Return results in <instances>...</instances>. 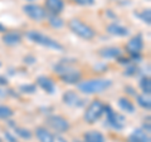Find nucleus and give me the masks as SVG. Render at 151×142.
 I'll use <instances>...</instances> for the list:
<instances>
[{"label":"nucleus","mask_w":151,"mask_h":142,"mask_svg":"<svg viewBox=\"0 0 151 142\" xmlns=\"http://www.w3.org/2000/svg\"><path fill=\"white\" fill-rule=\"evenodd\" d=\"M135 16L139 18L141 22L145 23V24L150 25V23H151V13H150V9H144V10H141L139 13H135Z\"/></svg>","instance_id":"b1692460"},{"label":"nucleus","mask_w":151,"mask_h":142,"mask_svg":"<svg viewBox=\"0 0 151 142\" xmlns=\"http://www.w3.org/2000/svg\"><path fill=\"white\" fill-rule=\"evenodd\" d=\"M23 11L25 13L28 18L35 22H42L43 19L47 18V11L43 6L38 5V4H27L23 6Z\"/></svg>","instance_id":"6e6552de"},{"label":"nucleus","mask_w":151,"mask_h":142,"mask_svg":"<svg viewBox=\"0 0 151 142\" xmlns=\"http://www.w3.org/2000/svg\"><path fill=\"white\" fill-rule=\"evenodd\" d=\"M0 67H1V63H0Z\"/></svg>","instance_id":"e433bc0d"},{"label":"nucleus","mask_w":151,"mask_h":142,"mask_svg":"<svg viewBox=\"0 0 151 142\" xmlns=\"http://www.w3.org/2000/svg\"><path fill=\"white\" fill-rule=\"evenodd\" d=\"M9 126L13 128L14 135H17L18 137H20L23 140H30L32 138V132L25 128V127H19L14 123V121H9Z\"/></svg>","instance_id":"a211bd4d"},{"label":"nucleus","mask_w":151,"mask_h":142,"mask_svg":"<svg viewBox=\"0 0 151 142\" xmlns=\"http://www.w3.org/2000/svg\"><path fill=\"white\" fill-rule=\"evenodd\" d=\"M112 86V80L106 78H93L82 80L77 84L78 89L84 94H97L107 91Z\"/></svg>","instance_id":"f03ea898"},{"label":"nucleus","mask_w":151,"mask_h":142,"mask_svg":"<svg viewBox=\"0 0 151 142\" xmlns=\"http://www.w3.org/2000/svg\"><path fill=\"white\" fill-rule=\"evenodd\" d=\"M74 3L82 6H92L96 4V0H74Z\"/></svg>","instance_id":"cd10ccee"},{"label":"nucleus","mask_w":151,"mask_h":142,"mask_svg":"<svg viewBox=\"0 0 151 142\" xmlns=\"http://www.w3.org/2000/svg\"><path fill=\"white\" fill-rule=\"evenodd\" d=\"M47 125L52 130L57 132H67L70 128V125L67 118H64L59 115H50L47 117Z\"/></svg>","instance_id":"0eeeda50"},{"label":"nucleus","mask_w":151,"mask_h":142,"mask_svg":"<svg viewBox=\"0 0 151 142\" xmlns=\"http://www.w3.org/2000/svg\"><path fill=\"white\" fill-rule=\"evenodd\" d=\"M0 32H5V27H4L1 23H0Z\"/></svg>","instance_id":"473e14b6"},{"label":"nucleus","mask_w":151,"mask_h":142,"mask_svg":"<svg viewBox=\"0 0 151 142\" xmlns=\"http://www.w3.org/2000/svg\"><path fill=\"white\" fill-rule=\"evenodd\" d=\"M22 34L19 32H8L3 35V43L9 47H15L20 44L22 42Z\"/></svg>","instance_id":"2eb2a0df"},{"label":"nucleus","mask_w":151,"mask_h":142,"mask_svg":"<svg viewBox=\"0 0 151 142\" xmlns=\"http://www.w3.org/2000/svg\"><path fill=\"white\" fill-rule=\"evenodd\" d=\"M144 38L141 34H136L131 38V39L126 43V50L127 53L130 54V57L132 55H141V52L144 49Z\"/></svg>","instance_id":"1a4fd4ad"},{"label":"nucleus","mask_w":151,"mask_h":142,"mask_svg":"<svg viewBox=\"0 0 151 142\" xmlns=\"http://www.w3.org/2000/svg\"><path fill=\"white\" fill-rule=\"evenodd\" d=\"M25 1H34V0H25Z\"/></svg>","instance_id":"c9c22d12"},{"label":"nucleus","mask_w":151,"mask_h":142,"mask_svg":"<svg viewBox=\"0 0 151 142\" xmlns=\"http://www.w3.org/2000/svg\"><path fill=\"white\" fill-rule=\"evenodd\" d=\"M136 102H137V105L144 108L146 111H150L151 108V99H150V96H146V94H139V96H136Z\"/></svg>","instance_id":"4be33fe9"},{"label":"nucleus","mask_w":151,"mask_h":142,"mask_svg":"<svg viewBox=\"0 0 151 142\" xmlns=\"http://www.w3.org/2000/svg\"><path fill=\"white\" fill-rule=\"evenodd\" d=\"M68 28L73 34H76L77 37H79L81 39H84V40H91L94 38V35H96V32L88 24L83 23L82 20H79V19H72V20H69Z\"/></svg>","instance_id":"20e7f679"},{"label":"nucleus","mask_w":151,"mask_h":142,"mask_svg":"<svg viewBox=\"0 0 151 142\" xmlns=\"http://www.w3.org/2000/svg\"><path fill=\"white\" fill-rule=\"evenodd\" d=\"M83 141L84 142H106V138L100 131L92 130V131H87L83 135Z\"/></svg>","instance_id":"6ab92c4d"},{"label":"nucleus","mask_w":151,"mask_h":142,"mask_svg":"<svg viewBox=\"0 0 151 142\" xmlns=\"http://www.w3.org/2000/svg\"><path fill=\"white\" fill-rule=\"evenodd\" d=\"M98 55L103 59H117L122 55V50L119 47H105L98 50Z\"/></svg>","instance_id":"f8f14e48"},{"label":"nucleus","mask_w":151,"mask_h":142,"mask_svg":"<svg viewBox=\"0 0 151 142\" xmlns=\"http://www.w3.org/2000/svg\"><path fill=\"white\" fill-rule=\"evenodd\" d=\"M27 38L30 42H33V43L42 45V47H44V48L55 50V52H63V49H64V47L60 44L59 42H57L53 38H50V37L45 35L40 32H37V30H29L27 33Z\"/></svg>","instance_id":"7ed1b4c3"},{"label":"nucleus","mask_w":151,"mask_h":142,"mask_svg":"<svg viewBox=\"0 0 151 142\" xmlns=\"http://www.w3.org/2000/svg\"><path fill=\"white\" fill-rule=\"evenodd\" d=\"M117 60H119L120 64H125V65H129V64L131 63L130 58H122V57H119V58H117Z\"/></svg>","instance_id":"7c9ffc66"},{"label":"nucleus","mask_w":151,"mask_h":142,"mask_svg":"<svg viewBox=\"0 0 151 142\" xmlns=\"http://www.w3.org/2000/svg\"><path fill=\"white\" fill-rule=\"evenodd\" d=\"M0 142H1V140H0Z\"/></svg>","instance_id":"4c0bfd02"},{"label":"nucleus","mask_w":151,"mask_h":142,"mask_svg":"<svg viewBox=\"0 0 151 142\" xmlns=\"http://www.w3.org/2000/svg\"><path fill=\"white\" fill-rule=\"evenodd\" d=\"M8 84V79L4 75H0V87H5Z\"/></svg>","instance_id":"2f4dec72"},{"label":"nucleus","mask_w":151,"mask_h":142,"mask_svg":"<svg viewBox=\"0 0 151 142\" xmlns=\"http://www.w3.org/2000/svg\"><path fill=\"white\" fill-rule=\"evenodd\" d=\"M14 116V111L10 107L0 105V120H9Z\"/></svg>","instance_id":"393cba45"},{"label":"nucleus","mask_w":151,"mask_h":142,"mask_svg":"<svg viewBox=\"0 0 151 142\" xmlns=\"http://www.w3.org/2000/svg\"><path fill=\"white\" fill-rule=\"evenodd\" d=\"M129 142H150V135L142 128H136L129 135Z\"/></svg>","instance_id":"dca6fc26"},{"label":"nucleus","mask_w":151,"mask_h":142,"mask_svg":"<svg viewBox=\"0 0 151 142\" xmlns=\"http://www.w3.org/2000/svg\"><path fill=\"white\" fill-rule=\"evenodd\" d=\"M45 8L52 15H59L64 9L63 0H45Z\"/></svg>","instance_id":"4468645a"},{"label":"nucleus","mask_w":151,"mask_h":142,"mask_svg":"<svg viewBox=\"0 0 151 142\" xmlns=\"http://www.w3.org/2000/svg\"><path fill=\"white\" fill-rule=\"evenodd\" d=\"M48 23H49V25L52 28H54V29H60V28L64 25L63 19L59 15H49L48 16Z\"/></svg>","instance_id":"5701e85b"},{"label":"nucleus","mask_w":151,"mask_h":142,"mask_svg":"<svg viewBox=\"0 0 151 142\" xmlns=\"http://www.w3.org/2000/svg\"><path fill=\"white\" fill-rule=\"evenodd\" d=\"M63 103L69 107H74V108H81L84 106V99H82L76 92L73 91H67L63 93L62 96Z\"/></svg>","instance_id":"9d476101"},{"label":"nucleus","mask_w":151,"mask_h":142,"mask_svg":"<svg viewBox=\"0 0 151 142\" xmlns=\"http://www.w3.org/2000/svg\"><path fill=\"white\" fill-rule=\"evenodd\" d=\"M72 63L73 62H68V59H63L53 67L55 74L65 84H78L82 78L81 70L74 68Z\"/></svg>","instance_id":"f257e3e1"},{"label":"nucleus","mask_w":151,"mask_h":142,"mask_svg":"<svg viewBox=\"0 0 151 142\" xmlns=\"http://www.w3.org/2000/svg\"><path fill=\"white\" fill-rule=\"evenodd\" d=\"M139 86L144 94H146V96H150L151 94V80H150L149 75H144V77L140 79Z\"/></svg>","instance_id":"412c9836"},{"label":"nucleus","mask_w":151,"mask_h":142,"mask_svg":"<svg viewBox=\"0 0 151 142\" xmlns=\"http://www.w3.org/2000/svg\"><path fill=\"white\" fill-rule=\"evenodd\" d=\"M22 93H25V94H33L37 92V86L35 84H22L19 87Z\"/></svg>","instance_id":"bb28decb"},{"label":"nucleus","mask_w":151,"mask_h":142,"mask_svg":"<svg viewBox=\"0 0 151 142\" xmlns=\"http://www.w3.org/2000/svg\"><path fill=\"white\" fill-rule=\"evenodd\" d=\"M23 60H24V63H25V64H29V65L37 63V58H35L34 55H25Z\"/></svg>","instance_id":"c756f323"},{"label":"nucleus","mask_w":151,"mask_h":142,"mask_svg":"<svg viewBox=\"0 0 151 142\" xmlns=\"http://www.w3.org/2000/svg\"><path fill=\"white\" fill-rule=\"evenodd\" d=\"M73 142H84V141H81V140H74Z\"/></svg>","instance_id":"f704fd0d"},{"label":"nucleus","mask_w":151,"mask_h":142,"mask_svg":"<svg viewBox=\"0 0 151 142\" xmlns=\"http://www.w3.org/2000/svg\"><path fill=\"white\" fill-rule=\"evenodd\" d=\"M35 136L39 142H55V137L50 131H48L45 127H37Z\"/></svg>","instance_id":"f3484780"},{"label":"nucleus","mask_w":151,"mask_h":142,"mask_svg":"<svg viewBox=\"0 0 151 142\" xmlns=\"http://www.w3.org/2000/svg\"><path fill=\"white\" fill-rule=\"evenodd\" d=\"M137 73H139V68L136 67L134 63H130L126 67L125 72H124V75H126V77H134V75H136Z\"/></svg>","instance_id":"a878e982"},{"label":"nucleus","mask_w":151,"mask_h":142,"mask_svg":"<svg viewBox=\"0 0 151 142\" xmlns=\"http://www.w3.org/2000/svg\"><path fill=\"white\" fill-rule=\"evenodd\" d=\"M107 32H108V34L115 35V37H120V38H125L130 34L129 28L121 25L119 23H111V24H108Z\"/></svg>","instance_id":"ddd939ff"},{"label":"nucleus","mask_w":151,"mask_h":142,"mask_svg":"<svg viewBox=\"0 0 151 142\" xmlns=\"http://www.w3.org/2000/svg\"><path fill=\"white\" fill-rule=\"evenodd\" d=\"M57 140H58L59 142H67V141H65L64 138H62V137H58V138H57Z\"/></svg>","instance_id":"72a5a7b5"},{"label":"nucleus","mask_w":151,"mask_h":142,"mask_svg":"<svg viewBox=\"0 0 151 142\" xmlns=\"http://www.w3.org/2000/svg\"><path fill=\"white\" fill-rule=\"evenodd\" d=\"M37 84L48 94H53L57 91L55 83L49 77H47V75H39V77L37 78Z\"/></svg>","instance_id":"9b49d317"},{"label":"nucleus","mask_w":151,"mask_h":142,"mask_svg":"<svg viewBox=\"0 0 151 142\" xmlns=\"http://www.w3.org/2000/svg\"><path fill=\"white\" fill-rule=\"evenodd\" d=\"M4 137H5V140L8 142H18V140L15 138V135H13L12 132H9V131L4 132Z\"/></svg>","instance_id":"c85d7f7f"},{"label":"nucleus","mask_w":151,"mask_h":142,"mask_svg":"<svg viewBox=\"0 0 151 142\" xmlns=\"http://www.w3.org/2000/svg\"><path fill=\"white\" fill-rule=\"evenodd\" d=\"M117 105H119V107H120L121 111H124V112H126V113H130V115L135 113V111H136L134 103H132L130 99L126 98V97L119 98V101H117Z\"/></svg>","instance_id":"aec40b11"},{"label":"nucleus","mask_w":151,"mask_h":142,"mask_svg":"<svg viewBox=\"0 0 151 142\" xmlns=\"http://www.w3.org/2000/svg\"><path fill=\"white\" fill-rule=\"evenodd\" d=\"M106 113V125L112 130L122 131L126 127V118L112 110L110 106H105Z\"/></svg>","instance_id":"423d86ee"},{"label":"nucleus","mask_w":151,"mask_h":142,"mask_svg":"<svg viewBox=\"0 0 151 142\" xmlns=\"http://www.w3.org/2000/svg\"><path fill=\"white\" fill-rule=\"evenodd\" d=\"M103 113H105V105L101 101H98V99H94L86 108V112H84L83 117L87 123L93 125L102 117Z\"/></svg>","instance_id":"39448f33"}]
</instances>
